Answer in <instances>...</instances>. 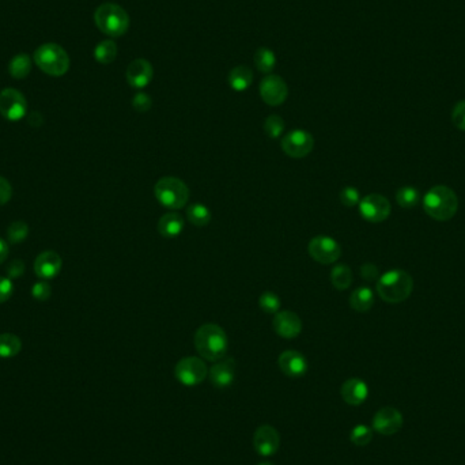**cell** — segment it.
I'll return each instance as SVG.
<instances>
[{
    "mask_svg": "<svg viewBox=\"0 0 465 465\" xmlns=\"http://www.w3.org/2000/svg\"><path fill=\"white\" fill-rule=\"evenodd\" d=\"M195 348L205 361L218 362L229 351L227 334L216 324H204L195 333Z\"/></svg>",
    "mask_w": 465,
    "mask_h": 465,
    "instance_id": "6da1fadb",
    "label": "cell"
},
{
    "mask_svg": "<svg viewBox=\"0 0 465 465\" xmlns=\"http://www.w3.org/2000/svg\"><path fill=\"white\" fill-rule=\"evenodd\" d=\"M424 212L437 222L452 219L459 208V199L453 190L445 185L433 187L423 198Z\"/></svg>",
    "mask_w": 465,
    "mask_h": 465,
    "instance_id": "7a4b0ae2",
    "label": "cell"
},
{
    "mask_svg": "<svg viewBox=\"0 0 465 465\" xmlns=\"http://www.w3.org/2000/svg\"><path fill=\"white\" fill-rule=\"evenodd\" d=\"M413 290L412 276L402 269H392L377 280V293L388 304H400L409 298Z\"/></svg>",
    "mask_w": 465,
    "mask_h": 465,
    "instance_id": "3957f363",
    "label": "cell"
},
{
    "mask_svg": "<svg viewBox=\"0 0 465 465\" xmlns=\"http://www.w3.org/2000/svg\"><path fill=\"white\" fill-rule=\"evenodd\" d=\"M97 27L106 36L117 38L124 36L130 29V15L119 4L104 3L94 12Z\"/></svg>",
    "mask_w": 465,
    "mask_h": 465,
    "instance_id": "277c9868",
    "label": "cell"
},
{
    "mask_svg": "<svg viewBox=\"0 0 465 465\" xmlns=\"http://www.w3.org/2000/svg\"><path fill=\"white\" fill-rule=\"evenodd\" d=\"M157 200L169 209H181L190 200V188L177 177H162L154 187Z\"/></svg>",
    "mask_w": 465,
    "mask_h": 465,
    "instance_id": "5b68a950",
    "label": "cell"
},
{
    "mask_svg": "<svg viewBox=\"0 0 465 465\" xmlns=\"http://www.w3.org/2000/svg\"><path fill=\"white\" fill-rule=\"evenodd\" d=\"M33 58L37 67L51 76H62L69 68V58L66 51L55 43H48L37 48Z\"/></svg>",
    "mask_w": 465,
    "mask_h": 465,
    "instance_id": "8992f818",
    "label": "cell"
},
{
    "mask_svg": "<svg viewBox=\"0 0 465 465\" xmlns=\"http://www.w3.org/2000/svg\"><path fill=\"white\" fill-rule=\"evenodd\" d=\"M174 376L185 387H196L208 376V367L198 356H185L174 367Z\"/></svg>",
    "mask_w": 465,
    "mask_h": 465,
    "instance_id": "52a82bcc",
    "label": "cell"
},
{
    "mask_svg": "<svg viewBox=\"0 0 465 465\" xmlns=\"http://www.w3.org/2000/svg\"><path fill=\"white\" fill-rule=\"evenodd\" d=\"M309 255L320 264H333L341 256V248L336 240L328 236H317L310 240L308 247Z\"/></svg>",
    "mask_w": 465,
    "mask_h": 465,
    "instance_id": "ba28073f",
    "label": "cell"
},
{
    "mask_svg": "<svg viewBox=\"0 0 465 465\" xmlns=\"http://www.w3.org/2000/svg\"><path fill=\"white\" fill-rule=\"evenodd\" d=\"M391 203L383 195L370 194L359 201L361 216L370 223H381L391 215Z\"/></svg>",
    "mask_w": 465,
    "mask_h": 465,
    "instance_id": "9c48e42d",
    "label": "cell"
},
{
    "mask_svg": "<svg viewBox=\"0 0 465 465\" xmlns=\"http://www.w3.org/2000/svg\"><path fill=\"white\" fill-rule=\"evenodd\" d=\"M27 102L25 95L15 89L0 91V115L10 122H19L26 116Z\"/></svg>",
    "mask_w": 465,
    "mask_h": 465,
    "instance_id": "30bf717a",
    "label": "cell"
},
{
    "mask_svg": "<svg viewBox=\"0 0 465 465\" xmlns=\"http://www.w3.org/2000/svg\"><path fill=\"white\" fill-rule=\"evenodd\" d=\"M313 147L315 139L312 133L305 130L290 131L282 139V148L291 158H305L312 152Z\"/></svg>",
    "mask_w": 465,
    "mask_h": 465,
    "instance_id": "8fae6325",
    "label": "cell"
},
{
    "mask_svg": "<svg viewBox=\"0 0 465 465\" xmlns=\"http://www.w3.org/2000/svg\"><path fill=\"white\" fill-rule=\"evenodd\" d=\"M262 100L269 106L282 105L288 97V87L279 75H266L260 83Z\"/></svg>",
    "mask_w": 465,
    "mask_h": 465,
    "instance_id": "7c38bea8",
    "label": "cell"
},
{
    "mask_svg": "<svg viewBox=\"0 0 465 465\" xmlns=\"http://www.w3.org/2000/svg\"><path fill=\"white\" fill-rule=\"evenodd\" d=\"M280 445V435L276 429L269 424L260 426L253 434V448L255 451L263 456L269 457L273 456L279 451Z\"/></svg>",
    "mask_w": 465,
    "mask_h": 465,
    "instance_id": "4fadbf2b",
    "label": "cell"
},
{
    "mask_svg": "<svg viewBox=\"0 0 465 465\" xmlns=\"http://www.w3.org/2000/svg\"><path fill=\"white\" fill-rule=\"evenodd\" d=\"M402 427V415L394 407L381 408L373 418V429L383 435H394Z\"/></svg>",
    "mask_w": 465,
    "mask_h": 465,
    "instance_id": "5bb4252c",
    "label": "cell"
},
{
    "mask_svg": "<svg viewBox=\"0 0 465 465\" xmlns=\"http://www.w3.org/2000/svg\"><path fill=\"white\" fill-rule=\"evenodd\" d=\"M277 363H279L282 373L291 378H298V377L305 376L309 369V363L305 355L295 350L283 351L277 359Z\"/></svg>",
    "mask_w": 465,
    "mask_h": 465,
    "instance_id": "9a60e30c",
    "label": "cell"
},
{
    "mask_svg": "<svg viewBox=\"0 0 465 465\" xmlns=\"http://www.w3.org/2000/svg\"><path fill=\"white\" fill-rule=\"evenodd\" d=\"M208 377L215 388H229L236 378V361L233 358H226L215 362L208 370Z\"/></svg>",
    "mask_w": 465,
    "mask_h": 465,
    "instance_id": "2e32d148",
    "label": "cell"
},
{
    "mask_svg": "<svg viewBox=\"0 0 465 465\" xmlns=\"http://www.w3.org/2000/svg\"><path fill=\"white\" fill-rule=\"evenodd\" d=\"M272 327L280 337L294 339L302 331V321L299 316L291 310H279L275 315Z\"/></svg>",
    "mask_w": 465,
    "mask_h": 465,
    "instance_id": "e0dca14e",
    "label": "cell"
},
{
    "mask_svg": "<svg viewBox=\"0 0 465 465\" xmlns=\"http://www.w3.org/2000/svg\"><path fill=\"white\" fill-rule=\"evenodd\" d=\"M126 78L133 89H144L154 78V68L148 60L136 59L127 67Z\"/></svg>",
    "mask_w": 465,
    "mask_h": 465,
    "instance_id": "ac0fdd59",
    "label": "cell"
},
{
    "mask_svg": "<svg viewBox=\"0 0 465 465\" xmlns=\"http://www.w3.org/2000/svg\"><path fill=\"white\" fill-rule=\"evenodd\" d=\"M63 266V260L59 253L54 251H47L38 255L34 262V272L41 279H54L56 277Z\"/></svg>",
    "mask_w": 465,
    "mask_h": 465,
    "instance_id": "d6986e66",
    "label": "cell"
},
{
    "mask_svg": "<svg viewBox=\"0 0 465 465\" xmlns=\"http://www.w3.org/2000/svg\"><path fill=\"white\" fill-rule=\"evenodd\" d=\"M340 395L350 405H361L369 396V387L361 378H350L341 385Z\"/></svg>",
    "mask_w": 465,
    "mask_h": 465,
    "instance_id": "ffe728a7",
    "label": "cell"
},
{
    "mask_svg": "<svg viewBox=\"0 0 465 465\" xmlns=\"http://www.w3.org/2000/svg\"><path fill=\"white\" fill-rule=\"evenodd\" d=\"M185 226L184 218L179 212H166L158 220V231L165 238L179 237Z\"/></svg>",
    "mask_w": 465,
    "mask_h": 465,
    "instance_id": "44dd1931",
    "label": "cell"
},
{
    "mask_svg": "<svg viewBox=\"0 0 465 465\" xmlns=\"http://www.w3.org/2000/svg\"><path fill=\"white\" fill-rule=\"evenodd\" d=\"M373 305H374V293L370 287H366V286L358 287L350 295V306L355 312H361V313L369 312L373 308Z\"/></svg>",
    "mask_w": 465,
    "mask_h": 465,
    "instance_id": "7402d4cb",
    "label": "cell"
},
{
    "mask_svg": "<svg viewBox=\"0 0 465 465\" xmlns=\"http://www.w3.org/2000/svg\"><path fill=\"white\" fill-rule=\"evenodd\" d=\"M253 82V72L249 67L237 66L229 73V84L234 91H245Z\"/></svg>",
    "mask_w": 465,
    "mask_h": 465,
    "instance_id": "603a6c76",
    "label": "cell"
},
{
    "mask_svg": "<svg viewBox=\"0 0 465 465\" xmlns=\"http://www.w3.org/2000/svg\"><path fill=\"white\" fill-rule=\"evenodd\" d=\"M187 218L194 226L204 227L211 222L212 215L207 205L200 204V203H194L187 208Z\"/></svg>",
    "mask_w": 465,
    "mask_h": 465,
    "instance_id": "cb8c5ba5",
    "label": "cell"
},
{
    "mask_svg": "<svg viewBox=\"0 0 465 465\" xmlns=\"http://www.w3.org/2000/svg\"><path fill=\"white\" fill-rule=\"evenodd\" d=\"M22 350L21 339L14 333L0 334V358H12Z\"/></svg>",
    "mask_w": 465,
    "mask_h": 465,
    "instance_id": "d4e9b609",
    "label": "cell"
},
{
    "mask_svg": "<svg viewBox=\"0 0 465 465\" xmlns=\"http://www.w3.org/2000/svg\"><path fill=\"white\" fill-rule=\"evenodd\" d=\"M331 282L339 291L347 290L352 283V271L347 264H337L331 271Z\"/></svg>",
    "mask_w": 465,
    "mask_h": 465,
    "instance_id": "484cf974",
    "label": "cell"
},
{
    "mask_svg": "<svg viewBox=\"0 0 465 465\" xmlns=\"http://www.w3.org/2000/svg\"><path fill=\"white\" fill-rule=\"evenodd\" d=\"M117 56V45L112 40L101 41L94 49V58L101 65H111Z\"/></svg>",
    "mask_w": 465,
    "mask_h": 465,
    "instance_id": "4316f807",
    "label": "cell"
},
{
    "mask_svg": "<svg viewBox=\"0 0 465 465\" xmlns=\"http://www.w3.org/2000/svg\"><path fill=\"white\" fill-rule=\"evenodd\" d=\"M32 69V60L29 58V55L26 54H19L16 55L8 66V71L10 75L15 79H23L30 73Z\"/></svg>",
    "mask_w": 465,
    "mask_h": 465,
    "instance_id": "83f0119b",
    "label": "cell"
},
{
    "mask_svg": "<svg viewBox=\"0 0 465 465\" xmlns=\"http://www.w3.org/2000/svg\"><path fill=\"white\" fill-rule=\"evenodd\" d=\"M253 60H255L256 68L263 73H271L276 66V56H275L273 51H271L269 48H264V47L259 48L256 51Z\"/></svg>",
    "mask_w": 465,
    "mask_h": 465,
    "instance_id": "f1b7e54d",
    "label": "cell"
},
{
    "mask_svg": "<svg viewBox=\"0 0 465 465\" xmlns=\"http://www.w3.org/2000/svg\"><path fill=\"white\" fill-rule=\"evenodd\" d=\"M419 199H420V196H419L418 190L412 188V187H402L396 192L398 204L405 209L413 208L419 203Z\"/></svg>",
    "mask_w": 465,
    "mask_h": 465,
    "instance_id": "f546056e",
    "label": "cell"
},
{
    "mask_svg": "<svg viewBox=\"0 0 465 465\" xmlns=\"http://www.w3.org/2000/svg\"><path fill=\"white\" fill-rule=\"evenodd\" d=\"M350 440L356 446H366L373 440V431L365 424H358L351 430Z\"/></svg>",
    "mask_w": 465,
    "mask_h": 465,
    "instance_id": "4dcf8cb0",
    "label": "cell"
},
{
    "mask_svg": "<svg viewBox=\"0 0 465 465\" xmlns=\"http://www.w3.org/2000/svg\"><path fill=\"white\" fill-rule=\"evenodd\" d=\"M259 306L268 315H276L280 310L282 304H280V298L275 293L266 291L259 298Z\"/></svg>",
    "mask_w": 465,
    "mask_h": 465,
    "instance_id": "1f68e13d",
    "label": "cell"
},
{
    "mask_svg": "<svg viewBox=\"0 0 465 465\" xmlns=\"http://www.w3.org/2000/svg\"><path fill=\"white\" fill-rule=\"evenodd\" d=\"M286 130V123L284 120L277 116V115H271L268 116L264 122V133L271 137V139H277L282 136Z\"/></svg>",
    "mask_w": 465,
    "mask_h": 465,
    "instance_id": "d6a6232c",
    "label": "cell"
},
{
    "mask_svg": "<svg viewBox=\"0 0 465 465\" xmlns=\"http://www.w3.org/2000/svg\"><path fill=\"white\" fill-rule=\"evenodd\" d=\"M29 234V226L23 220H15L8 227V240L11 244L22 242Z\"/></svg>",
    "mask_w": 465,
    "mask_h": 465,
    "instance_id": "836d02e7",
    "label": "cell"
},
{
    "mask_svg": "<svg viewBox=\"0 0 465 465\" xmlns=\"http://www.w3.org/2000/svg\"><path fill=\"white\" fill-rule=\"evenodd\" d=\"M340 203L345 207H355L361 201V194L355 187H345L339 194Z\"/></svg>",
    "mask_w": 465,
    "mask_h": 465,
    "instance_id": "e575fe53",
    "label": "cell"
},
{
    "mask_svg": "<svg viewBox=\"0 0 465 465\" xmlns=\"http://www.w3.org/2000/svg\"><path fill=\"white\" fill-rule=\"evenodd\" d=\"M151 106H152V100L148 94L141 93V91L135 94V97L133 98V108L136 112L146 113L151 109Z\"/></svg>",
    "mask_w": 465,
    "mask_h": 465,
    "instance_id": "d590c367",
    "label": "cell"
},
{
    "mask_svg": "<svg viewBox=\"0 0 465 465\" xmlns=\"http://www.w3.org/2000/svg\"><path fill=\"white\" fill-rule=\"evenodd\" d=\"M52 294V288L47 282H37L32 288V295L37 301H47Z\"/></svg>",
    "mask_w": 465,
    "mask_h": 465,
    "instance_id": "8d00e7d4",
    "label": "cell"
},
{
    "mask_svg": "<svg viewBox=\"0 0 465 465\" xmlns=\"http://www.w3.org/2000/svg\"><path fill=\"white\" fill-rule=\"evenodd\" d=\"M452 122L456 128L465 131V101H460L452 112Z\"/></svg>",
    "mask_w": 465,
    "mask_h": 465,
    "instance_id": "74e56055",
    "label": "cell"
},
{
    "mask_svg": "<svg viewBox=\"0 0 465 465\" xmlns=\"http://www.w3.org/2000/svg\"><path fill=\"white\" fill-rule=\"evenodd\" d=\"M12 280L5 276H0V304L8 301L12 295Z\"/></svg>",
    "mask_w": 465,
    "mask_h": 465,
    "instance_id": "f35d334b",
    "label": "cell"
},
{
    "mask_svg": "<svg viewBox=\"0 0 465 465\" xmlns=\"http://www.w3.org/2000/svg\"><path fill=\"white\" fill-rule=\"evenodd\" d=\"M361 275L365 280H369V282L378 280V277H380L378 268L372 263H366V264L361 266Z\"/></svg>",
    "mask_w": 465,
    "mask_h": 465,
    "instance_id": "ab89813d",
    "label": "cell"
},
{
    "mask_svg": "<svg viewBox=\"0 0 465 465\" xmlns=\"http://www.w3.org/2000/svg\"><path fill=\"white\" fill-rule=\"evenodd\" d=\"M25 273V263L21 260H14L7 266V275L10 279L21 277Z\"/></svg>",
    "mask_w": 465,
    "mask_h": 465,
    "instance_id": "60d3db41",
    "label": "cell"
},
{
    "mask_svg": "<svg viewBox=\"0 0 465 465\" xmlns=\"http://www.w3.org/2000/svg\"><path fill=\"white\" fill-rule=\"evenodd\" d=\"M11 196H12L11 184L4 177H0V205H4L5 203H8Z\"/></svg>",
    "mask_w": 465,
    "mask_h": 465,
    "instance_id": "b9f144b4",
    "label": "cell"
},
{
    "mask_svg": "<svg viewBox=\"0 0 465 465\" xmlns=\"http://www.w3.org/2000/svg\"><path fill=\"white\" fill-rule=\"evenodd\" d=\"M7 256H8V244L3 238H0V264L5 262Z\"/></svg>",
    "mask_w": 465,
    "mask_h": 465,
    "instance_id": "7bdbcfd3",
    "label": "cell"
},
{
    "mask_svg": "<svg viewBox=\"0 0 465 465\" xmlns=\"http://www.w3.org/2000/svg\"><path fill=\"white\" fill-rule=\"evenodd\" d=\"M258 465H275V464H272V463H269V462H264V463H260V464Z\"/></svg>",
    "mask_w": 465,
    "mask_h": 465,
    "instance_id": "ee69618b",
    "label": "cell"
}]
</instances>
